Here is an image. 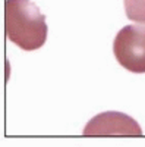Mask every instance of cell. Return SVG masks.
<instances>
[{
  "label": "cell",
  "mask_w": 145,
  "mask_h": 147,
  "mask_svg": "<svg viewBox=\"0 0 145 147\" xmlns=\"http://www.w3.org/2000/svg\"><path fill=\"white\" fill-rule=\"evenodd\" d=\"M5 30L7 38L22 50H37L47 40L45 16L31 0H6Z\"/></svg>",
  "instance_id": "1"
},
{
  "label": "cell",
  "mask_w": 145,
  "mask_h": 147,
  "mask_svg": "<svg viewBox=\"0 0 145 147\" xmlns=\"http://www.w3.org/2000/svg\"><path fill=\"white\" fill-rule=\"evenodd\" d=\"M113 53L117 62L129 72L145 74V27H123L114 38Z\"/></svg>",
  "instance_id": "2"
},
{
  "label": "cell",
  "mask_w": 145,
  "mask_h": 147,
  "mask_svg": "<svg viewBox=\"0 0 145 147\" xmlns=\"http://www.w3.org/2000/svg\"><path fill=\"white\" fill-rule=\"evenodd\" d=\"M84 136L92 137V136H142V129L138 125V122L125 115L122 112H108L100 113L94 116L87 127L82 131Z\"/></svg>",
  "instance_id": "3"
},
{
  "label": "cell",
  "mask_w": 145,
  "mask_h": 147,
  "mask_svg": "<svg viewBox=\"0 0 145 147\" xmlns=\"http://www.w3.org/2000/svg\"><path fill=\"white\" fill-rule=\"evenodd\" d=\"M125 12L130 21L145 24V0H123Z\"/></svg>",
  "instance_id": "4"
}]
</instances>
